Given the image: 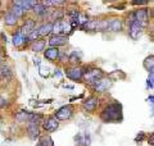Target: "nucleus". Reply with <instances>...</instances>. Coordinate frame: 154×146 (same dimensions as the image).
<instances>
[{
	"label": "nucleus",
	"instance_id": "1",
	"mask_svg": "<svg viewBox=\"0 0 154 146\" xmlns=\"http://www.w3.org/2000/svg\"><path fill=\"white\" fill-rule=\"evenodd\" d=\"M99 118L102 119L104 123H121L123 119V114H122V105L113 101L109 103L108 105H105L102 109V111L99 113Z\"/></svg>",
	"mask_w": 154,
	"mask_h": 146
},
{
	"label": "nucleus",
	"instance_id": "2",
	"mask_svg": "<svg viewBox=\"0 0 154 146\" xmlns=\"http://www.w3.org/2000/svg\"><path fill=\"white\" fill-rule=\"evenodd\" d=\"M105 77V72L98 65H84V77H82V82H85L86 85L93 86L95 85L98 81Z\"/></svg>",
	"mask_w": 154,
	"mask_h": 146
},
{
	"label": "nucleus",
	"instance_id": "3",
	"mask_svg": "<svg viewBox=\"0 0 154 146\" xmlns=\"http://www.w3.org/2000/svg\"><path fill=\"white\" fill-rule=\"evenodd\" d=\"M127 32H128V36L132 38V40H139L140 36L143 35L145 27L143 24L139 23L136 19H135V13L134 12H130L127 14Z\"/></svg>",
	"mask_w": 154,
	"mask_h": 146
},
{
	"label": "nucleus",
	"instance_id": "4",
	"mask_svg": "<svg viewBox=\"0 0 154 146\" xmlns=\"http://www.w3.org/2000/svg\"><path fill=\"white\" fill-rule=\"evenodd\" d=\"M72 31H73V27L71 26L69 21L60 19V21H57L53 23V35H62V36L68 37L72 33Z\"/></svg>",
	"mask_w": 154,
	"mask_h": 146
},
{
	"label": "nucleus",
	"instance_id": "5",
	"mask_svg": "<svg viewBox=\"0 0 154 146\" xmlns=\"http://www.w3.org/2000/svg\"><path fill=\"white\" fill-rule=\"evenodd\" d=\"M64 73L67 78L73 82H82L84 77V65H68L66 67Z\"/></svg>",
	"mask_w": 154,
	"mask_h": 146
},
{
	"label": "nucleus",
	"instance_id": "6",
	"mask_svg": "<svg viewBox=\"0 0 154 146\" xmlns=\"http://www.w3.org/2000/svg\"><path fill=\"white\" fill-rule=\"evenodd\" d=\"M73 111H75L73 106H72L71 104H68V105L60 106V108L58 109L53 115L55 117L58 122H63V120H68V119H71L72 117H73Z\"/></svg>",
	"mask_w": 154,
	"mask_h": 146
},
{
	"label": "nucleus",
	"instance_id": "7",
	"mask_svg": "<svg viewBox=\"0 0 154 146\" xmlns=\"http://www.w3.org/2000/svg\"><path fill=\"white\" fill-rule=\"evenodd\" d=\"M41 127L45 132L51 133V132H55V131L59 128V122L57 120L54 115H48V117H44V119H42Z\"/></svg>",
	"mask_w": 154,
	"mask_h": 146
},
{
	"label": "nucleus",
	"instance_id": "8",
	"mask_svg": "<svg viewBox=\"0 0 154 146\" xmlns=\"http://www.w3.org/2000/svg\"><path fill=\"white\" fill-rule=\"evenodd\" d=\"M112 85H113V82L105 76L104 78H102L100 81L96 82L95 85L91 86V89H93L95 94H104V92H107L110 87H112Z\"/></svg>",
	"mask_w": 154,
	"mask_h": 146
},
{
	"label": "nucleus",
	"instance_id": "9",
	"mask_svg": "<svg viewBox=\"0 0 154 146\" xmlns=\"http://www.w3.org/2000/svg\"><path fill=\"white\" fill-rule=\"evenodd\" d=\"M99 97L96 95H91L89 97H86L82 103V109L86 111V113H94V111L98 109L99 106Z\"/></svg>",
	"mask_w": 154,
	"mask_h": 146
},
{
	"label": "nucleus",
	"instance_id": "10",
	"mask_svg": "<svg viewBox=\"0 0 154 146\" xmlns=\"http://www.w3.org/2000/svg\"><path fill=\"white\" fill-rule=\"evenodd\" d=\"M36 28H37V22L32 18H27L26 21L22 23V26L19 27V32H21L25 37L28 38V36H30Z\"/></svg>",
	"mask_w": 154,
	"mask_h": 146
},
{
	"label": "nucleus",
	"instance_id": "11",
	"mask_svg": "<svg viewBox=\"0 0 154 146\" xmlns=\"http://www.w3.org/2000/svg\"><path fill=\"white\" fill-rule=\"evenodd\" d=\"M125 28V22L122 18H109L108 19V28H107V32H113V33H118V32H122Z\"/></svg>",
	"mask_w": 154,
	"mask_h": 146
},
{
	"label": "nucleus",
	"instance_id": "12",
	"mask_svg": "<svg viewBox=\"0 0 154 146\" xmlns=\"http://www.w3.org/2000/svg\"><path fill=\"white\" fill-rule=\"evenodd\" d=\"M48 44L50 45V47H62L66 46L68 44V37L67 36H62V35H51L50 38L48 40Z\"/></svg>",
	"mask_w": 154,
	"mask_h": 146
},
{
	"label": "nucleus",
	"instance_id": "13",
	"mask_svg": "<svg viewBox=\"0 0 154 146\" xmlns=\"http://www.w3.org/2000/svg\"><path fill=\"white\" fill-rule=\"evenodd\" d=\"M50 11L51 9H48L46 7H44L42 4L38 2L35 7H33V9H32V12H33V14L37 17V18H40V19H42L44 22H46V18H49V14H50Z\"/></svg>",
	"mask_w": 154,
	"mask_h": 146
},
{
	"label": "nucleus",
	"instance_id": "14",
	"mask_svg": "<svg viewBox=\"0 0 154 146\" xmlns=\"http://www.w3.org/2000/svg\"><path fill=\"white\" fill-rule=\"evenodd\" d=\"M135 13V19L143 24L144 27H148V23H149V11L148 8H140L137 11H134Z\"/></svg>",
	"mask_w": 154,
	"mask_h": 146
},
{
	"label": "nucleus",
	"instance_id": "15",
	"mask_svg": "<svg viewBox=\"0 0 154 146\" xmlns=\"http://www.w3.org/2000/svg\"><path fill=\"white\" fill-rule=\"evenodd\" d=\"M91 137L88 132H79L75 136V145L76 146H90Z\"/></svg>",
	"mask_w": 154,
	"mask_h": 146
},
{
	"label": "nucleus",
	"instance_id": "16",
	"mask_svg": "<svg viewBox=\"0 0 154 146\" xmlns=\"http://www.w3.org/2000/svg\"><path fill=\"white\" fill-rule=\"evenodd\" d=\"M37 32H38V36L41 37H46V36H50L53 33V23L50 21H46V22H42L40 26L37 27Z\"/></svg>",
	"mask_w": 154,
	"mask_h": 146
},
{
	"label": "nucleus",
	"instance_id": "17",
	"mask_svg": "<svg viewBox=\"0 0 154 146\" xmlns=\"http://www.w3.org/2000/svg\"><path fill=\"white\" fill-rule=\"evenodd\" d=\"M28 42H30V41H28V38L23 36L22 33L19 32V30L16 31V33H13V45L16 46V47L21 49V47H23L25 45H27Z\"/></svg>",
	"mask_w": 154,
	"mask_h": 146
},
{
	"label": "nucleus",
	"instance_id": "18",
	"mask_svg": "<svg viewBox=\"0 0 154 146\" xmlns=\"http://www.w3.org/2000/svg\"><path fill=\"white\" fill-rule=\"evenodd\" d=\"M14 3H16L18 7H21L25 13H27V12H31L33 7H35L38 2L37 0H17V2H14Z\"/></svg>",
	"mask_w": 154,
	"mask_h": 146
},
{
	"label": "nucleus",
	"instance_id": "19",
	"mask_svg": "<svg viewBox=\"0 0 154 146\" xmlns=\"http://www.w3.org/2000/svg\"><path fill=\"white\" fill-rule=\"evenodd\" d=\"M59 49L58 47H48L44 50V58L50 62H58L59 58Z\"/></svg>",
	"mask_w": 154,
	"mask_h": 146
},
{
	"label": "nucleus",
	"instance_id": "20",
	"mask_svg": "<svg viewBox=\"0 0 154 146\" xmlns=\"http://www.w3.org/2000/svg\"><path fill=\"white\" fill-rule=\"evenodd\" d=\"M30 49L33 53H44V50L46 49V40L44 38H38L36 41H32L30 44Z\"/></svg>",
	"mask_w": 154,
	"mask_h": 146
},
{
	"label": "nucleus",
	"instance_id": "21",
	"mask_svg": "<svg viewBox=\"0 0 154 146\" xmlns=\"http://www.w3.org/2000/svg\"><path fill=\"white\" fill-rule=\"evenodd\" d=\"M3 19H4V23H5L8 27H16L18 24V21H19V19L14 17L9 11H7L5 13H4Z\"/></svg>",
	"mask_w": 154,
	"mask_h": 146
},
{
	"label": "nucleus",
	"instance_id": "22",
	"mask_svg": "<svg viewBox=\"0 0 154 146\" xmlns=\"http://www.w3.org/2000/svg\"><path fill=\"white\" fill-rule=\"evenodd\" d=\"M31 114L32 113H28L26 110H19L14 115V118H16V122H18V123H28V120L31 118Z\"/></svg>",
	"mask_w": 154,
	"mask_h": 146
},
{
	"label": "nucleus",
	"instance_id": "23",
	"mask_svg": "<svg viewBox=\"0 0 154 146\" xmlns=\"http://www.w3.org/2000/svg\"><path fill=\"white\" fill-rule=\"evenodd\" d=\"M8 11L11 12V13H12V14H13V16L16 17V18H18V19L23 18V17H25V14H26L25 12L22 11V8H21V7H18L17 4L14 3V2L11 4V7H9V9H8Z\"/></svg>",
	"mask_w": 154,
	"mask_h": 146
},
{
	"label": "nucleus",
	"instance_id": "24",
	"mask_svg": "<svg viewBox=\"0 0 154 146\" xmlns=\"http://www.w3.org/2000/svg\"><path fill=\"white\" fill-rule=\"evenodd\" d=\"M0 77H2V78H11L12 77L11 67L7 65L5 63H2V64H0Z\"/></svg>",
	"mask_w": 154,
	"mask_h": 146
},
{
	"label": "nucleus",
	"instance_id": "25",
	"mask_svg": "<svg viewBox=\"0 0 154 146\" xmlns=\"http://www.w3.org/2000/svg\"><path fill=\"white\" fill-rule=\"evenodd\" d=\"M143 65L148 72H154V56H153V54H150L144 59Z\"/></svg>",
	"mask_w": 154,
	"mask_h": 146
},
{
	"label": "nucleus",
	"instance_id": "26",
	"mask_svg": "<svg viewBox=\"0 0 154 146\" xmlns=\"http://www.w3.org/2000/svg\"><path fill=\"white\" fill-rule=\"evenodd\" d=\"M68 63L72 65H79L81 63V55L77 51H72L71 54H68Z\"/></svg>",
	"mask_w": 154,
	"mask_h": 146
},
{
	"label": "nucleus",
	"instance_id": "27",
	"mask_svg": "<svg viewBox=\"0 0 154 146\" xmlns=\"http://www.w3.org/2000/svg\"><path fill=\"white\" fill-rule=\"evenodd\" d=\"M58 62H60L62 64H67L68 63V54L64 51H59V58H58Z\"/></svg>",
	"mask_w": 154,
	"mask_h": 146
},
{
	"label": "nucleus",
	"instance_id": "28",
	"mask_svg": "<svg viewBox=\"0 0 154 146\" xmlns=\"http://www.w3.org/2000/svg\"><path fill=\"white\" fill-rule=\"evenodd\" d=\"M148 87L153 89L154 87V72H149V77H148Z\"/></svg>",
	"mask_w": 154,
	"mask_h": 146
},
{
	"label": "nucleus",
	"instance_id": "29",
	"mask_svg": "<svg viewBox=\"0 0 154 146\" xmlns=\"http://www.w3.org/2000/svg\"><path fill=\"white\" fill-rule=\"evenodd\" d=\"M132 5H148L149 2L148 0H137V2H132Z\"/></svg>",
	"mask_w": 154,
	"mask_h": 146
},
{
	"label": "nucleus",
	"instance_id": "30",
	"mask_svg": "<svg viewBox=\"0 0 154 146\" xmlns=\"http://www.w3.org/2000/svg\"><path fill=\"white\" fill-rule=\"evenodd\" d=\"M4 60H5V51H4L3 46H0V64L4 63Z\"/></svg>",
	"mask_w": 154,
	"mask_h": 146
},
{
	"label": "nucleus",
	"instance_id": "31",
	"mask_svg": "<svg viewBox=\"0 0 154 146\" xmlns=\"http://www.w3.org/2000/svg\"><path fill=\"white\" fill-rule=\"evenodd\" d=\"M7 105H8V100L4 99V97H0V109L4 108V106H7Z\"/></svg>",
	"mask_w": 154,
	"mask_h": 146
},
{
	"label": "nucleus",
	"instance_id": "32",
	"mask_svg": "<svg viewBox=\"0 0 154 146\" xmlns=\"http://www.w3.org/2000/svg\"><path fill=\"white\" fill-rule=\"evenodd\" d=\"M145 133H144V132H140V133H139L137 136H136V138H135V141H136V142H140V141H141V138H144V137H145Z\"/></svg>",
	"mask_w": 154,
	"mask_h": 146
},
{
	"label": "nucleus",
	"instance_id": "33",
	"mask_svg": "<svg viewBox=\"0 0 154 146\" xmlns=\"http://www.w3.org/2000/svg\"><path fill=\"white\" fill-rule=\"evenodd\" d=\"M2 127H3V119H2V117H0V132H2Z\"/></svg>",
	"mask_w": 154,
	"mask_h": 146
}]
</instances>
